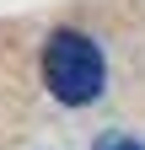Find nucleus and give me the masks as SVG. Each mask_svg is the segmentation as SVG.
<instances>
[{
	"label": "nucleus",
	"mask_w": 145,
	"mask_h": 150,
	"mask_svg": "<svg viewBox=\"0 0 145 150\" xmlns=\"http://www.w3.org/2000/svg\"><path fill=\"white\" fill-rule=\"evenodd\" d=\"M43 86H48L65 107L97 102L102 86H107V59H102V48H97L86 32L59 27V32L43 43Z\"/></svg>",
	"instance_id": "nucleus-1"
},
{
	"label": "nucleus",
	"mask_w": 145,
	"mask_h": 150,
	"mask_svg": "<svg viewBox=\"0 0 145 150\" xmlns=\"http://www.w3.org/2000/svg\"><path fill=\"white\" fill-rule=\"evenodd\" d=\"M92 150H145L134 134H124V129H107V134H97V145Z\"/></svg>",
	"instance_id": "nucleus-2"
}]
</instances>
